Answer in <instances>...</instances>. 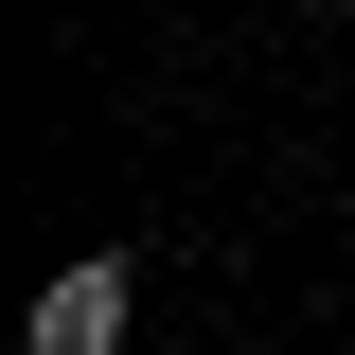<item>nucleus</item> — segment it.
<instances>
[{"mask_svg": "<svg viewBox=\"0 0 355 355\" xmlns=\"http://www.w3.org/2000/svg\"><path fill=\"white\" fill-rule=\"evenodd\" d=\"M125 320H142V266H125V249H71L18 338H36V355H125Z\"/></svg>", "mask_w": 355, "mask_h": 355, "instance_id": "1", "label": "nucleus"}, {"mask_svg": "<svg viewBox=\"0 0 355 355\" xmlns=\"http://www.w3.org/2000/svg\"><path fill=\"white\" fill-rule=\"evenodd\" d=\"M302 18H338V0H302Z\"/></svg>", "mask_w": 355, "mask_h": 355, "instance_id": "2", "label": "nucleus"}]
</instances>
